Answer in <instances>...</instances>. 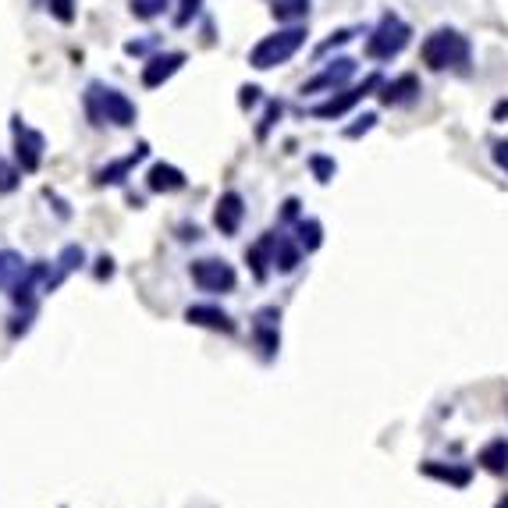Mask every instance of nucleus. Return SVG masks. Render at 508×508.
<instances>
[{"mask_svg": "<svg viewBox=\"0 0 508 508\" xmlns=\"http://www.w3.org/2000/svg\"><path fill=\"white\" fill-rule=\"evenodd\" d=\"M281 111H284V107H281L277 100H274V103H266V114H263V121H259V128H256V139H266V132H270V125L281 118Z\"/></svg>", "mask_w": 508, "mask_h": 508, "instance_id": "obj_26", "label": "nucleus"}, {"mask_svg": "<svg viewBox=\"0 0 508 508\" xmlns=\"http://www.w3.org/2000/svg\"><path fill=\"white\" fill-rule=\"evenodd\" d=\"M352 39V29H341V32H334V39H327L324 46H320V53H327L331 46H341V43H348Z\"/></svg>", "mask_w": 508, "mask_h": 508, "instance_id": "obj_31", "label": "nucleus"}, {"mask_svg": "<svg viewBox=\"0 0 508 508\" xmlns=\"http://www.w3.org/2000/svg\"><path fill=\"white\" fill-rule=\"evenodd\" d=\"M200 4H203V0H182V11H178V18H175V25H189L193 14L200 11Z\"/></svg>", "mask_w": 508, "mask_h": 508, "instance_id": "obj_29", "label": "nucleus"}, {"mask_svg": "<svg viewBox=\"0 0 508 508\" xmlns=\"http://www.w3.org/2000/svg\"><path fill=\"white\" fill-rule=\"evenodd\" d=\"M302 259V246L291 239V235H274V246H270V266L281 270V274H291Z\"/></svg>", "mask_w": 508, "mask_h": 508, "instance_id": "obj_13", "label": "nucleus"}, {"mask_svg": "<svg viewBox=\"0 0 508 508\" xmlns=\"http://www.w3.org/2000/svg\"><path fill=\"white\" fill-rule=\"evenodd\" d=\"M477 463H480L488 473L505 477L508 473V441L505 438H495L491 445H484V448H480V455H477Z\"/></svg>", "mask_w": 508, "mask_h": 508, "instance_id": "obj_17", "label": "nucleus"}, {"mask_svg": "<svg viewBox=\"0 0 508 508\" xmlns=\"http://www.w3.org/2000/svg\"><path fill=\"white\" fill-rule=\"evenodd\" d=\"M295 242L302 246V253H316L324 246V225L316 217H306L295 225Z\"/></svg>", "mask_w": 508, "mask_h": 508, "instance_id": "obj_18", "label": "nucleus"}, {"mask_svg": "<svg viewBox=\"0 0 508 508\" xmlns=\"http://www.w3.org/2000/svg\"><path fill=\"white\" fill-rule=\"evenodd\" d=\"M96 263H100V266H96V277H100V281H107V277L114 274V259H111V256H100Z\"/></svg>", "mask_w": 508, "mask_h": 508, "instance_id": "obj_32", "label": "nucleus"}, {"mask_svg": "<svg viewBox=\"0 0 508 508\" xmlns=\"http://www.w3.org/2000/svg\"><path fill=\"white\" fill-rule=\"evenodd\" d=\"M14 160L25 175L39 171V164H43V135L25 128L18 118H14Z\"/></svg>", "mask_w": 508, "mask_h": 508, "instance_id": "obj_7", "label": "nucleus"}, {"mask_svg": "<svg viewBox=\"0 0 508 508\" xmlns=\"http://www.w3.org/2000/svg\"><path fill=\"white\" fill-rule=\"evenodd\" d=\"M182 64H185V53H182V50H171V53H157V57H150V61L143 64V86H146V89L164 86V82H168Z\"/></svg>", "mask_w": 508, "mask_h": 508, "instance_id": "obj_8", "label": "nucleus"}, {"mask_svg": "<svg viewBox=\"0 0 508 508\" xmlns=\"http://www.w3.org/2000/svg\"><path fill=\"white\" fill-rule=\"evenodd\" d=\"M50 14L57 21H64V25H71L75 21V4L71 0H50Z\"/></svg>", "mask_w": 508, "mask_h": 508, "instance_id": "obj_27", "label": "nucleus"}, {"mask_svg": "<svg viewBox=\"0 0 508 508\" xmlns=\"http://www.w3.org/2000/svg\"><path fill=\"white\" fill-rule=\"evenodd\" d=\"M150 153V146L143 143V146H135V153H128L125 160H114V164H107L103 171H96V185H118V182H125V175L143 160Z\"/></svg>", "mask_w": 508, "mask_h": 508, "instance_id": "obj_15", "label": "nucleus"}, {"mask_svg": "<svg viewBox=\"0 0 508 508\" xmlns=\"http://www.w3.org/2000/svg\"><path fill=\"white\" fill-rule=\"evenodd\" d=\"M498 508H508V498H505V502H502V505H498Z\"/></svg>", "mask_w": 508, "mask_h": 508, "instance_id": "obj_36", "label": "nucleus"}, {"mask_svg": "<svg viewBox=\"0 0 508 508\" xmlns=\"http://www.w3.org/2000/svg\"><path fill=\"white\" fill-rule=\"evenodd\" d=\"M164 7H168V0H132V14H135V18H143V21H150V18L164 14Z\"/></svg>", "mask_w": 508, "mask_h": 508, "instance_id": "obj_23", "label": "nucleus"}, {"mask_svg": "<svg viewBox=\"0 0 508 508\" xmlns=\"http://www.w3.org/2000/svg\"><path fill=\"white\" fill-rule=\"evenodd\" d=\"M302 43H306V29L302 25H291V29H281L274 36H263L250 50V64L256 71H270L277 64H288L302 50Z\"/></svg>", "mask_w": 508, "mask_h": 508, "instance_id": "obj_2", "label": "nucleus"}, {"mask_svg": "<svg viewBox=\"0 0 508 508\" xmlns=\"http://www.w3.org/2000/svg\"><path fill=\"white\" fill-rule=\"evenodd\" d=\"M420 57H423V64L430 71H448V68L466 71V64H470V39L463 32H455V29H438V32H430L423 39Z\"/></svg>", "mask_w": 508, "mask_h": 508, "instance_id": "obj_1", "label": "nucleus"}, {"mask_svg": "<svg viewBox=\"0 0 508 508\" xmlns=\"http://www.w3.org/2000/svg\"><path fill=\"white\" fill-rule=\"evenodd\" d=\"M185 320H189L193 327H207V331H221V334H235V320H232L225 309L207 306V302L189 306V309H185Z\"/></svg>", "mask_w": 508, "mask_h": 508, "instance_id": "obj_11", "label": "nucleus"}, {"mask_svg": "<svg viewBox=\"0 0 508 508\" xmlns=\"http://www.w3.org/2000/svg\"><path fill=\"white\" fill-rule=\"evenodd\" d=\"M495 118H508V103H498V107H495Z\"/></svg>", "mask_w": 508, "mask_h": 508, "instance_id": "obj_35", "label": "nucleus"}, {"mask_svg": "<svg viewBox=\"0 0 508 508\" xmlns=\"http://www.w3.org/2000/svg\"><path fill=\"white\" fill-rule=\"evenodd\" d=\"M86 111H89L93 125H103V121H111L118 128L135 125V103L121 89H103V86L93 82L89 93H86Z\"/></svg>", "mask_w": 508, "mask_h": 508, "instance_id": "obj_3", "label": "nucleus"}, {"mask_svg": "<svg viewBox=\"0 0 508 508\" xmlns=\"http://www.w3.org/2000/svg\"><path fill=\"white\" fill-rule=\"evenodd\" d=\"M309 168H313V175H316V182L320 185H327L331 178H334V171H338V164H334V157H309Z\"/></svg>", "mask_w": 508, "mask_h": 508, "instance_id": "obj_22", "label": "nucleus"}, {"mask_svg": "<svg viewBox=\"0 0 508 508\" xmlns=\"http://www.w3.org/2000/svg\"><path fill=\"white\" fill-rule=\"evenodd\" d=\"M373 125H377V114H363L356 125H348V128H345V139H359V135H363V132H370Z\"/></svg>", "mask_w": 508, "mask_h": 508, "instance_id": "obj_28", "label": "nucleus"}, {"mask_svg": "<svg viewBox=\"0 0 508 508\" xmlns=\"http://www.w3.org/2000/svg\"><path fill=\"white\" fill-rule=\"evenodd\" d=\"M409 36H413V29L398 14H384L381 25L366 39V57L370 61H391L409 46Z\"/></svg>", "mask_w": 508, "mask_h": 508, "instance_id": "obj_4", "label": "nucleus"}, {"mask_svg": "<svg viewBox=\"0 0 508 508\" xmlns=\"http://www.w3.org/2000/svg\"><path fill=\"white\" fill-rule=\"evenodd\" d=\"M420 78L416 75H398V78H391V82H381V103L384 107H398V103H409V100H416L420 96Z\"/></svg>", "mask_w": 508, "mask_h": 508, "instance_id": "obj_12", "label": "nucleus"}, {"mask_svg": "<svg viewBox=\"0 0 508 508\" xmlns=\"http://www.w3.org/2000/svg\"><path fill=\"white\" fill-rule=\"evenodd\" d=\"M423 477H434L441 484H452V488H466L473 480V470L470 466H441V463H423L420 466Z\"/></svg>", "mask_w": 508, "mask_h": 508, "instance_id": "obj_16", "label": "nucleus"}, {"mask_svg": "<svg viewBox=\"0 0 508 508\" xmlns=\"http://www.w3.org/2000/svg\"><path fill=\"white\" fill-rule=\"evenodd\" d=\"M146 185H150V193H178V189H185V175L175 164H153L146 175Z\"/></svg>", "mask_w": 508, "mask_h": 508, "instance_id": "obj_14", "label": "nucleus"}, {"mask_svg": "<svg viewBox=\"0 0 508 508\" xmlns=\"http://www.w3.org/2000/svg\"><path fill=\"white\" fill-rule=\"evenodd\" d=\"M381 75H366L363 78V86H352V89H341L338 96H331V100H324V103H313L309 107V118H320V121H331V118H341V114H348L363 96H370L373 89H381Z\"/></svg>", "mask_w": 508, "mask_h": 508, "instance_id": "obj_5", "label": "nucleus"}, {"mask_svg": "<svg viewBox=\"0 0 508 508\" xmlns=\"http://www.w3.org/2000/svg\"><path fill=\"white\" fill-rule=\"evenodd\" d=\"M491 157H495V164L502 168L508 175V139H502V143H495V150H491Z\"/></svg>", "mask_w": 508, "mask_h": 508, "instance_id": "obj_30", "label": "nucleus"}, {"mask_svg": "<svg viewBox=\"0 0 508 508\" xmlns=\"http://www.w3.org/2000/svg\"><path fill=\"white\" fill-rule=\"evenodd\" d=\"M352 75H356V61H352V57H338L331 68H324L316 78H309V82L302 86V96H306V93H320V89H338V86H345Z\"/></svg>", "mask_w": 508, "mask_h": 508, "instance_id": "obj_10", "label": "nucleus"}, {"mask_svg": "<svg viewBox=\"0 0 508 508\" xmlns=\"http://www.w3.org/2000/svg\"><path fill=\"white\" fill-rule=\"evenodd\" d=\"M242 217H246L242 196H239V193H225V196L217 200V210H214V228H217L221 235H239Z\"/></svg>", "mask_w": 508, "mask_h": 508, "instance_id": "obj_9", "label": "nucleus"}, {"mask_svg": "<svg viewBox=\"0 0 508 508\" xmlns=\"http://www.w3.org/2000/svg\"><path fill=\"white\" fill-rule=\"evenodd\" d=\"M193 281H196L203 291H210V295H228V291H235L239 274H235L232 263L207 256V259H196V263H193Z\"/></svg>", "mask_w": 508, "mask_h": 508, "instance_id": "obj_6", "label": "nucleus"}, {"mask_svg": "<svg viewBox=\"0 0 508 508\" xmlns=\"http://www.w3.org/2000/svg\"><path fill=\"white\" fill-rule=\"evenodd\" d=\"M21 182V168H11L7 160H0V193H14Z\"/></svg>", "mask_w": 508, "mask_h": 508, "instance_id": "obj_24", "label": "nucleus"}, {"mask_svg": "<svg viewBox=\"0 0 508 508\" xmlns=\"http://www.w3.org/2000/svg\"><path fill=\"white\" fill-rule=\"evenodd\" d=\"M25 274V259L11 250H0V288H11Z\"/></svg>", "mask_w": 508, "mask_h": 508, "instance_id": "obj_21", "label": "nucleus"}, {"mask_svg": "<svg viewBox=\"0 0 508 508\" xmlns=\"http://www.w3.org/2000/svg\"><path fill=\"white\" fill-rule=\"evenodd\" d=\"M270 4V14L277 18V21H302V18H309V0H266Z\"/></svg>", "mask_w": 508, "mask_h": 508, "instance_id": "obj_20", "label": "nucleus"}, {"mask_svg": "<svg viewBox=\"0 0 508 508\" xmlns=\"http://www.w3.org/2000/svg\"><path fill=\"white\" fill-rule=\"evenodd\" d=\"M256 100H259V89H256V86H242V96H239V103H242V107H253Z\"/></svg>", "mask_w": 508, "mask_h": 508, "instance_id": "obj_33", "label": "nucleus"}, {"mask_svg": "<svg viewBox=\"0 0 508 508\" xmlns=\"http://www.w3.org/2000/svg\"><path fill=\"white\" fill-rule=\"evenodd\" d=\"M57 263H61V270H64V274H71V270H78V266L86 263V253H82V246H68Z\"/></svg>", "mask_w": 508, "mask_h": 508, "instance_id": "obj_25", "label": "nucleus"}, {"mask_svg": "<svg viewBox=\"0 0 508 508\" xmlns=\"http://www.w3.org/2000/svg\"><path fill=\"white\" fill-rule=\"evenodd\" d=\"M284 217H288V221L299 217V200H288V203H284Z\"/></svg>", "mask_w": 508, "mask_h": 508, "instance_id": "obj_34", "label": "nucleus"}, {"mask_svg": "<svg viewBox=\"0 0 508 508\" xmlns=\"http://www.w3.org/2000/svg\"><path fill=\"white\" fill-rule=\"evenodd\" d=\"M270 246H274V232H266L256 246L246 250V263L253 266V277L256 281H266V263H270Z\"/></svg>", "mask_w": 508, "mask_h": 508, "instance_id": "obj_19", "label": "nucleus"}]
</instances>
